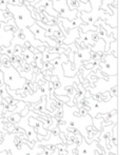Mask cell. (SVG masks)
Wrapping results in <instances>:
<instances>
[{
	"label": "cell",
	"mask_w": 135,
	"mask_h": 155,
	"mask_svg": "<svg viewBox=\"0 0 135 155\" xmlns=\"http://www.w3.org/2000/svg\"><path fill=\"white\" fill-rule=\"evenodd\" d=\"M39 1H40V0H34V1H33V2H30V4H31V5H32V6H34V5H35V4H36V3H37V2H39Z\"/></svg>",
	"instance_id": "cell-14"
},
{
	"label": "cell",
	"mask_w": 135,
	"mask_h": 155,
	"mask_svg": "<svg viewBox=\"0 0 135 155\" xmlns=\"http://www.w3.org/2000/svg\"><path fill=\"white\" fill-rule=\"evenodd\" d=\"M52 5L53 8L58 13V17L68 18L69 20H72L76 17L78 11L76 8H71L68 5L67 0H52Z\"/></svg>",
	"instance_id": "cell-3"
},
{
	"label": "cell",
	"mask_w": 135,
	"mask_h": 155,
	"mask_svg": "<svg viewBox=\"0 0 135 155\" xmlns=\"http://www.w3.org/2000/svg\"><path fill=\"white\" fill-rule=\"evenodd\" d=\"M104 47H106V42H104V40L102 38H99L98 40L95 41L94 45H93L92 48V51L93 52H97V53H99V52H104Z\"/></svg>",
	"instance_id": "cell-10"
},
{
	"label": "cell",
	"mask_w": 135,
	"mask_h": 155,
	"mask_svg": "<svg viewBox=\"0 0 135 155\" xmlns=\"http://www.w3.org/2000/svg\"><path fill=\"white\" fill-rule=\"evenodd\" d=\"M23 0H8V4H13V5H20L22 4Z\"/></svg>",
	"instance_id": "cell-13"
},
{
	"label": "cell",
	"mask_w": 135,
	"mask_h": 155,
	"mask_svg": "<svg viewBox=\"0 0 135 155\" xmlns=\"http://www.w3.org/2000/svg\"><path fill=\"white\" fill-rule=\"evenodd\" d=\"M113 2V0H102V2H101V5H100V8L101 10H104L106 12H108L109 14H111V10H109V8H108V4H111Z\"/></svg>",
	"instance_id": "cell-12"
},
{
	"label": "cell",
	"mask_w": 135,
	"mask_h": 155,
	"mask_svg": "<svg viewBox=\"0 0 135 155\" xmlns=\"http://www.w3.org/2000/svg\"><path fill=\"white\" fill-rule=\"evenodd\" d=\"M13 37H14V31L5 30L3 22H0V48L8 47L11 45Z\"/></svg>",
	"instance_id": "cell-7"
},
{
	"label": "cell",
	"mask_w": 135,
	"mask_h": 155,
	"mask_svg": "<svg viewBox=\"0 0 135 155\" xmlns=\"http://www.w3.org/2000/svg\"><path fill=\"white\" fill-rule=\"evenodd\" d=\"M21 32H22V34L25 35V40L28 41V42H29L33 48H35V49H37L38 47H41V45H43V47H45V48L49 47V45H48L47 42H42V41L35 38L33 33L30 31L29 28H25L23 30H21Z\"/></svg>",
	"instance_id": "cell-8"
},
{
	"label": "cell",
	"mask_w": 135,
	"mask_h": 155,
	"mask_svg": "<svg viewBox=\"0 0 135 155\" xmlns=\"http://www.w3.org/2000/svg\"><path fill=\"white\" fill-rule=\"evenodd\" d=\"M79 33H80V29L79 28H74V29L69 30L68 34L64 36V38L62 39V43L64 45H71V43H74L76 41V39L79 38Z\"/></svg>",
	"instance_id": "cell-9"
},
{
	"label": "cell",
	"mask_w": 135,
	"mask_h": 155,
	"mask_svg": "<svg viewBox=\"0 0 135 155\" xmlns=\"http://www.w3.org/2000/svg\"><path fill=\"white\" fill-rule=\"evenodd\" d=\"M57 20L61 22L62 27L64 28L66 31L74 29V28H79V25L84 23L82 19L80 18V12H77L76 17L74 19H72V20H69L68 18H62V17H57Z\"/></svg>",
	"instance_id": "cell-6"
},
{
	"label": "cell",
	"mask_w": 135,
	"mask_h": 155,
	"mask_svg": "<svg viewBox=\"0 0 135 155\" xmlns=\"http://www.w3.org/2000/svg\"><path fill=\"white\" fill-rule=\"evenodd\" d=\"M0 71L2 73V78L3 82L10 90L17 91L22 90L27 84V79L20 75L16 68L14 65H8V67H0Z\"/></svg>",
	"instance_id": "cell-2"
},
{
	"label": "cell",
	"mask_w": 135,
	"mask_h": 155,
	"mask_svg": "<svg viewBox=\"0 0 135 155\" xmlns=\"http://www.w3.org/2000/svg\"><path fill=\"white\" fill-rule=\"evenodd\" d=\"M29 29H30V31L33 33L35 38L38 39V40H40V41H42V42H47L50 48H55L56 45H59L58 40H54V39H51L50 37L45 36V30L42 29L40 25H37L36 21H35L34 25H32Z\"/></svg>",
	"instance_id": "cell-5"
},
{
	"label": "cell",
	"mask_w": 135,
	"mask_h": 155,
	"mask_svg": "<svg viewBox=\"0 0 135 155\" xmlns=\"http://www.w3.org/2000/svg\"><path fill=\"white\" fill-rule=\"evenodd\" d=\"M102 60L104 61L99 63L101 71L109 76L117 75V57H115L112 53H107Z\"/></svg>",
	"instance_id": "cell-4"
},
{
	"label": "cell",
	"mask_w": 135,
	"mask_h": 155,
	"mask_svg": "<svg viewBox=\"0 0 135 155\" xmlns=\"http://www.w3.org/2000/svg\"><path fill=\"white\" fill-rule=\"evenodd\" d=\"M59 55L60 54H58V53H50L49 51L44 50V51L42 52V54H41V58H43L44 61H52V60H54L55 58L59 57Z\"/></svg>",
	"instance_id": "cell-11"
},
{
	"label": "cell",
	"mask_w": 135,
	"mask_h": 155,
	"mask_svg": "<svg viewBox=\"0 0 135 155\" xmlns=\"http://www.w3.org/2000/svg\"><path fill=\"white\" fill-rule=\"evenodd\" d=\"M6 11L10 14H12L13 19L15 21V25H16L17 29L20 30V31L25 29V28H30L36 21L32 17L27 5H25L23 3L20 4V5H13V4L8 3Z\"/></svg>",
	"instance_id": "cell-1"
}]
</instances>
